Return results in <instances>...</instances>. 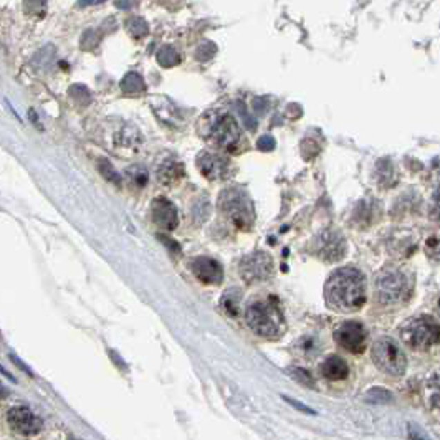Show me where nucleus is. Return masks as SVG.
<instances>
[{
  "instance_id": "1",
  "label": "nucleus",
  "mask_w": 440,
  "mask_h": 440,
  "mask_svg": "<svg viewBox=\"0 0 440 440\" xmlns=\"http://www.w3.org/2000/svg\"><path fill=\"white\" fill-rule=\"evenodd\" d=\"M325 296L331 308L341 309V312H356L366 301L364 275L351 267L339 268L326 282Z\"/></svg>"
},
{
  "instance_id": "2",
  "label": "nucleus",
  "mask_w": 440,
  "mask_h": 440,
  "mask_svg": "<svg viewBox=\"0 0 440 440\" xmlns=\"http://www.w3.org/2000/svg\"><path fill=\"white\" fill-rule=\"evenodd\" d=\"M247 325L255 334L262 338L275 339L282 336L285 331L283 314L275 303L270 301H255L245 312Z\"/></svg>"
},
{
  "instance_id": "3",
  "label": "nucleus",
  "mask_w": 440,
  "mask_h": 440,
  "mask_svg": "<svg viewBox=\"0 0 440 440\" xmlns=\"http://www.w3.org/2000/svg\"><path fill=\"white\" fill-rule=\"evenodd\" d=\"M202 134L220 148H230L240 140V129L232 116L227 113H209L202 116Z\"/></svg>"
},
{
  "instance_id": "4",
  "label": "nucleus",
  "mask_w": 440,
  "mask_h": 440,
  "mask_svg": "<svg viewBox=\"0 0 440 440\" xmlns=\"http://www.w3.org/2000/svg\"><path fill=\"white\" fill-rule=\"evenodd\" d=\"M372 361L381 371L391 376H401L408 367L404 351L392 338L377 339L372 346Z\"/></svg>"
},
{
  "instance_id": "5",
  "label": "nucleus",
  "mask_w": 440,
  "mask_h": 440,
  "mask_svg": "<svg viewBox=\"0 0 440 440\" xmlns=\"http://www.w3.org/2000/svg\"><path fill=\"white\" fill-rule=\"evenodd\" d=\"M220 209L229 216V219L240 229H250L254 222V209L240 189H227L220 194Z\"/></svg>"
},
{
  "instance_id": "6",
  "label": "nucleus",
  "mask_w": 440,
  "mask_h": 440,
  "mask_svg": "<svg viewBox=\"0 0 440 440\" xmlns=\"http://www.w3.org/2000/svg\"><path fill=\"white\" fill-rule=\"evenodd\" d=\"M439 325L432 318L421 316L416 320H410L402 328V339L410 347L416 350H427L439 341Z\"/></svg>"
},
{
  "instance_id": "7",
  "label": "nucleus",
  "mask_w": 440,
  "mask_h": 440,
  "mask_svg": "<svg viewBox=\"0 0 440 440\" xmlns=\"http://www.w3.org/2000/svg\"><path fill=\"white\" fill-rule=\"evenodd\" d=\"M408 291V278L399 270H384L376 278V293L381 303H399L405 298Z\"/></svg>"
},
{
  "instance_id": "8",
  "label": "nucleus",
  "mask_w": 440,
  "mask_h": 440,
  "mask_svg": "<svg viewBox=\"0 0 440 440\" xmlns=\"http://www.w3.org/2000/svg\"><path fill=\"white\" fill-rule=\"evenodd\" d=\"M271 271H274V260L265 251H255L240 262V275L249 283L270 278Z\"/></svg>"
},
{
  "instance_id": "9",
  "label": "nucleus",
  "mask_w": 440,
  "mask_h": 440,
  "mask_svg": "<svg viewBox=\"0 0 440 440\" xmlns=\"http://www.w3.org/2000/svg\"><path fill=\"white\" fill-rule=\"evenodd\" d=\"M334 339L346 351L359 354L366 346V329L358 321H345L334 331Z\"/></svg>"
},
{
  "instance_id": "10",
  "label": "nucleus",
  "mask_w": 440,
  "mask_h": 440,
  "mask_svg": "<svg viewBox=\"0 0 440 440\" xmlns=\"http://www.w3.org/2000/svg\"><path fill=\"white\" fill-rule=\"evenodd\" d=\"M314 250H316L318 257L325 260V262H339L346 254L345 237L339 232L326 230L321 236H318Z\"/></svg>"
},
{
  "instance_id": "11",
  "label": "nucleus",
  "mask_w": 440,
  "mask_h": 440,
  "mask_svg": "<svg viewBox=\"0 0 440 440\" xmlns=\"http://www.w3.org/2000/svg\"><path fill=\"white\" fill-rule=\"evenodd\" d=\"M8 425L20 435H35L41 429V419L25 405L12 408L7 414Z\"/></svg>"
},
{
  "instance_id": "12",
  "label": "nucleus",
  "mask_w": 440,
  "mask_h": 440,
  "mask_svg": "<svg viewBox=\"0 0 440 440\" xmlns=\"http://www.w3.org/2000/svg\"><path fill=\"white\" fill-rule=\"evenodd\" d=\"M192 271L200 282L217 285L224 278V270H222L220 263L217 260L209 257H197L191 263Z\"/></svg>"
},
{
  "instance_id": "13",
  "label": "nucleus",
  "mask_w": 440,
  "mask_h": 440,
  "mask_svg": "<svg viewBox=\"0 0 440 440\" xmlns=\"http://www.w3.org/2000/svg\"><path fill=\"white\" fill-rule=\"evenodd\" d=\"M153 220L156 222L164 230H174L179 224V216L178 209L174 207V204L171 200L164 199V197H157L153 202Z\"/></svg>"
},
{
  "instance_id": "14",
  "label": "nucleus",
  "mask_w": 440,
  "mask_h": 440,
  "mask_svg": "<svg viewBox=\"0 0 440 440\" xmlns=\"http://www.w3.org/2000/svg\"><path fill=\"white\" fill-rule=\"evenodd\" d=\"M197 166H199L200 173L209 179H224L229 175V162L213 154L200 153Z\"/></svg>"
},
{
  "instance_id": "15",
  "label": "nucleus",
  "mask_w": 440,
  "mask_h": 440,
  "mask_svg": "<svg viewBox=\"0 0 440 440\" xmlns=\"http://www.w3.org/2000/svg\"><path fill=\"white\" fill-rule=\"evenodd\" d=\"M320 372L323 377L329 381H341L350 374V367H347L345 359H341L339 356H329L328 359L321 363Z\"/></svg>"
},
{
  "instance_id": "16",
  "label": "nucleus",
  "mask_w": 440,
  "mask_h": 440,
  "mask_svg": "<svg viewBox=\"0 0 440 440\" xmlns=\"http://www.w3.org/2000/svg\"><path fill=\"white\" fill-rule=\"evenodd\" d=\"M184 175V167L182 164H179L178 161H173V159H167V161L162 162L157 169V181L162 184V186H173V184L181 181V178Z\"/></svg>"
},
{
  "instance_id": "17",
  "label": "nucleus",
  "mask_w": 440,
  "mask_h": 440,
  "mask_svg": "<svg viewBox=\"0 0 440 440\" xmlns=\"http://www.w3.org/2000/svg\"><path fill=\"white\" fill-rule=\"evenodd\" d=\"M121 90L126 95H140L146 90V85L137 73H128L121 82Z\"/></svg>"
},
{
  "instance_id": "18",
  "label": "nucleus",
  "mask_w": 440,
  "mask_h": 440,
  "mask_svg": "<svg viewBox=\"0 0 440 440\" xmlns=\"http://www.w3.org/2000/svg\"><path fill=\"white\" fill-rule=\"evenodd\" d=\"M364 401L370 404H389L392 401V394L384 388H372L366 392Z\"/></svg>"
},
{
  "instance_id": "19",
  "label": "nucleus",
  "mask_w": 440,
  "mask_h": 440,
  "mask_svg": "<svg viewBox=\"0 0 440 440\" xmlns=\"http://www.w3.org/2000/svg\"><path fill=\"white\" fill-rule=\"evenodd\" d=\"M238 301H240V296H238V291H230L224 296L222 300V307L227 309L229 314L232 316H237L238 314Z\"/></svg>"
},
{
  "instance_id": "20",
  "label": "nucleus",
  "mask_w": 440,
  "mask_h": 440,
  "mask_svg": "<svg viewBox=\"0 0 440 440\" xmlns=\"http://www.w3.org/2000/svg\"><path fill=\"white\" fill-rule=\"evenodd\" d=\"M288 374H290L293 379L298 381V383L307 385V388H313L314 385L312 374H309L307 370H303V367H290V370H288Z\"/></svg>"
},
{
  "instance_id": "21",
  "label": "nucleus",
  "mask_w": 440,
  "mask_h": 440,
  "mask_svg": "<svg viewBox=\"0 0 440 440\" xmlns=\"http://www.w3.org/2000/svg\"><path fill=\"white\" fill-rule=\"evenodd\" d=\"M157 60H159V63H161L162 66H173V65H175V63L179 61V55H178V52H175L174 48L166 47V48H162L161 52H159Z\"/></svg>"
},
{
  "instance_id": "22",
  "label": "nucleus",
  "mask_w": 440,
  "mask_h": 440,
  "mask_svg": "<svg viewBox=\"0 0 440 440\" xmlns=\"http://www.w3.org/2000/svg\"><path fill=\"white\" fill-rule=\"evenodd\" d=\"M98 167H99V171H102V174L104 175V178L108 179V181H111V182H115V184L121 182L119 174L116 173L115 167L111 166L110 161H106V159H102V161L98 162Z\"/></svg>"
},
{
  "instance_id": "23",
  "label": "nucleus",
  "mask_w": 440,
  "mask_h": 440,
  "mask_svg": "<svg viewBox=\"0 0 440 440\" xmlns=\"http://www.w3.org/2000/svg\"><path fill=\"white\" fill-rule=\"evenodd\" d=\"M128 30L131 32L136 39H141V37H144L146 33H148V25L141 19H131L128 22Z\"/></svg>"
},
{
  "instance_id": "24",
  "label": "nucleus",
  "mask_w": 440,
  "mask_h": 440,
  "mask_svg": "<svg viewBox=\"0 0 440 440\" xmlns=\"http://www.w3.org/2000/svg\"><path fill=\"white\" fill-rule=\"evenodd\" d=\"M129 175H131L134 182H137L140 186H144L146 181H148V173H146L142 167H131V169H129Z\"/></svg>"
},
{
  "instance_id": "25",
  "label": "nucleus",
  "mask_w": 440,
  "mask_h": 440,
  "mask_svg": "<svg viewBox=\"0 0 440 440\" xmlns=\"http://www.w3.org/2000/svg\"><path fill=\"white\" fill-rule=\"evenodd\" d=\"M283 401H285V402H288V404H290L291 408H295L296 410H300V412H303V414H313V416H314V414H316V412H314L313 409H309L308 405L301 404L300 401L291 399V397H288V396H283Z\"/></svg>"
},
{
  "instance_id": "26",
  "label": "nucleus",
  "mask_w": 440,
  "mask_h": 440,
  "mask_svg": "<svg viewBox=\"0 0 440 440\" xmlns=\"http://www.w3.org/2000/svg\"><path fill=\"white\" fill-rule=\"evenodd\" d=\"M157 237H159V240L162 242V244L167 245V249L173 251V254H181V245H179L178 242L171 240V238L166 237V236H157Z\"/></svg>"
},
{
  "instance_id": "27",
  "label": "nucleus",
  "mask_w": 440,
  "mask_h": 440,
  "mask_svg": "<svg viewBox=\"0 0 440 440\" xmlns=\"http://www.w3.org/2000/svg\"><path fill=\"white\" fill-rule=\"evenodd\" d=\"M274 144H275V141L271 140L270 136H263V137H260V141L257 142V148L262 149V151H270V149H274Z\"/></svg>"
},
{
  "instance_id": "28",
  "label": "nucleus",
  "mask_w": 440,
  "mask_h": 440,
  "mask_svg": "<svg viewBox=\"0 0 440 440\" xmlns=\"http://www.w3.org/2000/svg\"><path fill=\"white\" fill-rule=\"evenodd\" d=\"M10 359H12V361H14V363L17 364V366H19V367H22V370H23L25 372H28V374H32V372H30V370H28V367H27V366H25V364H23L22 361H20V359H19V358H17V356H14V354H12V358H10Z\"/></svg>"
},
{
  "instance_id": "29",
  "label": "nucleus",
  "mask_w": 440,
  "mask_h": 440,
  "mask_svg": "<svg viewBox=\"0 0 440 440\" xmlns=\"http://www.w3.org/2000/svg\"><path fill=\"white\" fill-rule=\"evenodd\" d=\"M10 396V391L3 384H0V399H7Z\"/></svg>"
},
{
  "instance_id": "30",
  "label": "nucleus",
  "mask_w": 440,
  "mask_h": 440,
  "mask_svg": "<svg viewBox=\"0 0 440 440\" xmlns=\"http://www.w3.org/2000/svg\"><path fill=\"white\" fill-rule=\"evenodd\" d=\"M0 372H2V374H3V376H6V377H8V379H10V381H15V379H14V376H10V374H8V372H7V370H6V367H3V366H0Z\"/></svg>"
},
{
  "instance_id": "31",
  "label": "nucleus",
  "mask_w": 440,
  "mask_h": 440,
  "mask_svg": "<svg viewBox=\"0 0 440 440\" xmlns=\"http://www.w3.org/2000/svg\"><path fill=\"white\" fill-rule=\"evenodd\" d=\"M116 6L118 7H121V8H128V7H133L134 3H129V2H126V3H116Z\"/></svg>"
},
{
  "instance_id": "32",
  "label": "nucleus",
  "mask_w": 440,
  "mask_h": 440,
  "mask_svg": "<svg viewBox=\"0 0 440 440\" xmlns=\"http://www.w3.org/2000/svg\"><path fill=\"white\" fill-rule=\"evenodd\" d=\"M66 440H79V439H77V437H73V435H70V437H68V439H66Z\"/></svg>"
}]
</instances>
